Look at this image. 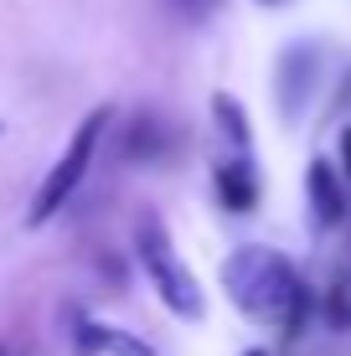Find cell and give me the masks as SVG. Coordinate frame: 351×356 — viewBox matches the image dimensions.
Returning a JSON list of instances; mask_svg holds the SVG:
<instances>
[{
    "instance_id": "1",
    "label": "cell",
    "mask_w": 351,
    "mask_h": 356,
    "mask_svg": "<svg viewBox=\"0 0 351 356\" xmlns=\"http://www.w3.org/2000/svg\"><path fill=\"white\" fill-rule=\"evenodd\" d=\"M222 289L248 321H269L279 325L289 341L305 330L310 321V289L305 279L295 274V264L284 259L279 248H263V243H248L233 259L222 264Z\"/></svg>"
},
{
    "instance_id": "2",
    "label": "cell",
    "mask_w": 351,
    "mask_h": 356,
    "mask_svg": "<svg viewBox=\"0 0 351 356\" xmlns=\"http://www.w3.org/2000/svg\"><path fill=\"white\" fill-rule=\"evenodd\" d=\"M135 253H140V268H145V279H150V289L161 294L165 310L181 315V321H202V310H207L202 284H197V274L181 264V253H176V243H171V232H165L161 217H140Z\"/></svg>"
},
{
    "instance_id": "3",
    "label": "cell",
    "mask_w": 351,
    "mask_h": 356,
    "mask_svg": "<svg viewBox=\"0 0 351 356\" xmlns=\"http://www.w3.org/2000/svg\"><path fill=\"white\" fill-rule=\"evenodd\" d=\"M108 124H114V114H108V108H93V114L72 129L67 150L57 155V165L47 170V181H42V186H36V196H31L26 227H47V222H52V217L72 202V191L83 186V176H88V165H93V155H99V140H104Z\"/></svg>"
},
{
    "instance_id": "4",
    "label": "cell",
    "mask_w": 351,
    "mask_h": 356,
    "mask_svg": "<svg viewBox=\"0 0 351 356\" xmlns=\"http://www.w3.org/2000/svg\"><path fill=\"white\" fill-rule=\"evenodd\" d=\"M316 78H320V52L316 42H289L274 63V98H279V114L284 124H295L305 114L310 93H316Z\"/></svg>"
},
{
    "instance_id": "5",
    "label": "cell",
    "mask_w": 351,
    "mask_h": 356,
    "mask_svg": "<svg viewBox=\"0 0 351 356\" xmlns=\"http://www.w3.org/2000/svg\"><path fill=\"white\" fill-rule=\"evenodd\" d=\"M212 186H217V202H222L227 212H253V207H259V170H253L248 150H233L227 161H217Z\"/></svg>"
},
{
    "instance_id": "6",
    "label": "cell",
    "mask_w": 351,
    "mask_h": 356,
    "mask_svg": "<svg viewBox=\"0 0 351 356\" xmlns=\"http://www.w3.org/2000/svg\"><path fill=\"white\" fill-rule=\"evenodd\" d=\"M305 191H310V222H316L320 232L346 217V191H341V176H336L331 161H310Z\"/></svg>"
},
{
    "instance_id": "7",
    "label": "cell",
    "mask_w": 351,
    "mask_h": 356,
    "mask_svg": "<svg viewBox=\"0 0 351 356\" xmlns=\"http://www.w3.org/2000/svg\"><path fill=\"white\" fill-rule=\"evenodd\" d=\"M165 145H171V129L155 114H135V124L124 129V161L129 165H155V161H165Z\"/></svg>"
},
{
    "instance_id": "8",
    "label": "cell",
    "mask_w": 351,
    "mask_h": 356,
    "mask_svg": "<svg viewBox=\"0 0 351 356\" xmlns=\"http://www.w3.org/2000/svg\"><path fill=\"white\" fill-rule=\"evenodd\" d=\"M212 119H217V134H222L233 150H248V145H253L248 114H243V104H238L233 93H217V98H212Z\"/></svg>"
},
{
    "instance_id": "9",
    "label": "cell",
    "mask_w": 351,
    "mask_h": 356,
    "mask_svg": "<svg viewBox=\"0 0 351 356\" xmlns=\"http://www.w3.org/2000/svg\"><path fill=\"white\" fill-rule=\"evenodd\" d=\"M325 321L336 330H351V274H341L331 289H325Z\"/></svg>"
},
{
    "instance_id": "10",
    "label": "cell",
    "mask_w": 351,
    "mask_h": 356,
    "mask_svg": "<svg viewBox=\"0 0 351 356\" xmlns=\"http://www.w3.org/2000/svg\"><path fill=\"white\" fill-rule=\"evenodd\" d=\"M161 6L171 10L176 21H191V26H202V21L217 16V6H222V0H161Z\"/></svg>"
},
{
    "instance_id": "11",
    "label": "cell",
    "mask_w": 351,
    "mask_h": 356,
    "mask_svg": "<svg viewBox=\"0 0 351 356\" xmlns=\"http://www.w3.org/2000/svg\"><path fill=\"white\" fill-rule=\"evenodd\" d=\"M341 170L351 176V129H341Z\"/></svg>"
},
{
    "instance_id": "12",
    "label": "cell",
    "mask_w": 351,
    "mask_h": 356,
    "mask_svg": "<svg viewBox=\"0 0 351 356\" xmlns=\"http://www.w3.org/2000/svg\"><path fill=\"white\" fill-rule=\"evenodd\" d=\"M124 356H155V351H150V346H140V351H124Z\"/></svg>"
},
{
    "instance_id": "13",
    "label": "cell",
    "mask_w": 351,
    "mask_h": 356,
    "mask_svg": "<svg viewBox=\"0 0 351 356\" xmlns=\"http://www.w3.org/2000/svg\"><path fill=\"white\" fill-rule=\"evenodd\" d=\"M341 104H351V78H346V93H341Z\"/></svg>"
},
{
    "instance_id": "14",
    "label": "cell",
    "mask_w": 351,
    "mask_h": 356,
    "mask_svg": "<svg viewBox=\"0 0 351 356\" xmlns=\"http://www.w3.org/2000/svg\"><path fill=\"white\" fill-rule=\"evenodd\" d=\"M243 356H269V351H259V346H253V351H243Z\"/></svg>"
},
{
    "instance_id": "15",
    "label": "cell",
    "mask_w": 351,
    "mask_h": 356,
    "mask_svg": "<svg viewBox=\"0 0 351 356\" xmlns=\"http://www.w3.org/2000/svg\"><path fill=\"white\" fill-rule=\"evenodd\" d=\"M259 6H284V0H259Z\"/></svg>"
}]
</instances>
